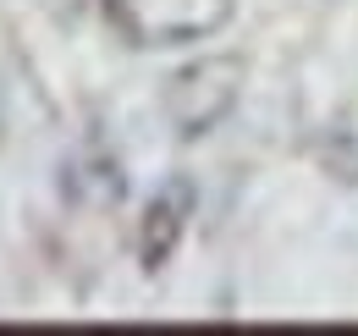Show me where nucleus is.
Masks as SVG:
<instances>
[{"instance_id": "f03ea898", "label": "nucleus", "mask_w": 358, "mask_h": 336, "mask_svg": "<svg viewBox=\"0 0 358 336\" xmlns=\"http://www.w3.org/2000/svg\"><path fill=\"white\" fill-rule=\"evenodd\" d=\"M248 66L237 55H204L193 66H182L177 78L166 83V122L177 127V138H204L210 127H221L243 94Z\"/></svg>"}, {"instance_id": "f257e3e1", "label": "nucleus", "mask_w": 358, "mask_h": 336, "mask_svg": "<svg viewBox=\"0 0 358 336\" xmlns=\"http://www.w3.org/2000/svg\"><path fill=\"white\" fill-rule=\"evenodd\" d=\"M231 11H237V0H105V17L138 50L204 44L231 22Z\"/></svg>"}, {"instance_id": "7ed1b4c3", "label": "nucleus", "mask_w": 358, "mask_h": 336, "mask_svg": "<svg viewBox=\"0 0 358 336\" xmlns=\"http://www.w3.org/2000/svg\"><path fill=\"white\" fill-rule=\"evenodd\" d=\"M199 210V188L187 182V176H171L155 199H149V210H143V226H138V265L155 276V270H166V259L177 253V243L187 237V220Z\"/></svg>"}]
</instances>
